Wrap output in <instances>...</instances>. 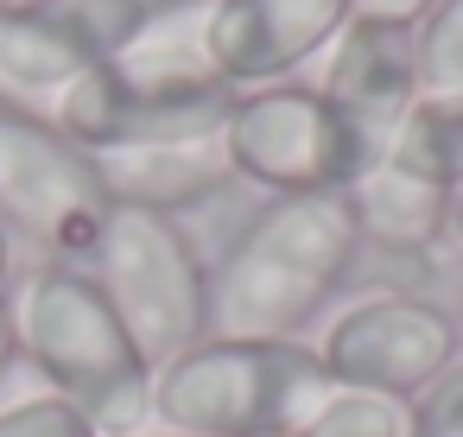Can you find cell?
<instances>
[{"mask_svg": "<svg viewBox=\"0 0 463 437\" xmlns=\"http://www.w3.org/2000/svg\"><path fill=\"white\" fill-rule=\"evenodd\" d=\"M362 247L343 191L267 197L210 273V336L235 342H298V330L330 304Z\"/></svg>", "mask_w": 463, "mask_h": 437, "instance_id": "obj_1", "label": "cell"}, {"mask_svg": "<svg viewBox=\"0 0 463 437\" xmlns=\"http://www.w3.org/2000/svg\"><path fill=\"white\" fill-rule=\"evenodd\" d=\"M14 323H20V361H33L45 393L71 399L96 424V437L146 431L153 367L83 266H71V260L33 266L14 298Z\"/></svg>", "mask_w": 463, "mask_h": 437, "instance_id": "obj_2", "label": "cell"}, {"mask_svg": "<svg viewBox=\"0 0 463 437\" xmlns=\"http://www.w3.org/2000/svg\"><path fill=\"white\" fill-rule=\"evenodd\" d=\"M330 393L336 386L311 342L203 336L153 367V424L178 437H292Z\"/></svg>", "mask_w": 463, "mask_h": 437, "instance_id": "obj_3", "label": "cell"}, {"mask_svg": "<svg viewBox=\"0 0 463 437\" xmlns=\"http://www.w3.org/2000/svg\"><path fill=\"white\" fill-rule=\"evenodd\" d=\"M83 273L102 285L146 367H165L210 336V266L178 216L115 203Z\"/></svg>", "mask_w": 463, "mask_h": 437, "instance_id": "obj_4", "label": "cell"}, {"mask_svg": "<svg viewBox=\"0 0 463 437\" xmlns=\"http://www.w3.org/2000/svg\"><path fill=\"white\" fill-rule=\"evenodd\" d=\"M222 153H229V172L260 184L267 197L349 191L374 165L368 146L343 127V115L311 83L241 89L222 121Z\"/></svg>", "mask_w": 463, "mask_h": 437, "instance_id": "obj_5", "label": "cell"}, {"mask_svg": "<svg viewBox=\"0 0 463 437\" xmlns=\"http://www.w3.org/2000/svg\"><path fill=\"white\" fill-rule=\"evenodd\" d=\"M109 191L96 159L45 115L0 108V228L39 241L52 260L83 266L102 222Z\"/></svg>", "mask_w": 463, "mask_h": 437, "instance_id": "obj_6", "label": "cell"}, {"mask_svg": "<svg viewBox=\"0 0 463 437\" xmlns=\"http://www.w3.org/2000/svg\"><path fill=\"white\" fill-rule=\"evenodd\" d=\"M146 20V0H33L0 7V108L45 115L71 83L115 64Z\"/></svg>", "mask_w": 463, "mask_h": 437, "instance_id": "obj_7", "label": "cell"}, {"mask_svg": "<svg viewBox=\"0 0 463 437\" xmlns=\"http://www.w3.org/2000/svg\"><path fill=\"white\" fill-rule=\"evenodd\" d=\"M457 349H463L457 317L438 311L431 298H406V292H381V298L349 304L317 342L330 386L400 399V405H412L425 386H438L450 374Z\"/></svg>", "mask_w": 463, "mask_h": 437, "instance_id": "obj_8", "label": "cell"}, {"mask_svg": "<svg viewBox=\"0 0 463 437\" xmlns=\"http://www.w3.org/2000/svg\"><path fill=\"white\" fill-rule=\"evenodd\" d=\"M229 108H235L229 83H159V77H134L121 64H102L64 89L52 121L83 153H134V146L210 140V134H222Z\"/></svg>", "mask_w": 463, "mask_h": 437, "instance_id": "obj_9", "label": "cell"}, {"mask_svg": "<svg viewBox=\"0 0 463 437\" xmlns=\"http://www.w3.org/2000/svg\"><path fill=\"white\" fill-rule=\"evenodd\" d=\"M349 26V0H210V70L241 96L298 77Z\"/></svg>", "mask_w": 463, "mask_h": 437, "instance_id": "obj_10", "label": "cell"}, {"mask_svg": "<svg viewBox=\"0 0 463 437\" xmlns=\"http://www.w3.org/2000/svg\"><path fill=\"white\" fill-rule=\"evenodd\" d=\"M317 96L343 115V127L368 146V159H387L406 115L419 108V39L412 26L349 20L336 45L324 51Z\"/></svg>", "mask_w": 463, "mask_h": 437, "instance_id": "obj_11", "label": "cell"}, {"mask_svg": "<svg viewBox=\"0 0 463 437\" xmlns=\"http://www.w3.org/2000/svg\"><path fill=\"white\" fill-rule=\"evenodd\" d=\"M102 172L109 203L121 209H153V216H184L210 203L235 172L222 153V134L210 140H172V146H134V153H90Z\"/></svg>", "mask_w": 463, "mask_h": 437, "instance_id": "obj_12", "label": "cell"}, {"mask_svg": "<svg viewBox=\"0 0 463 437\" xmlns=\"http://www.w3.org/2000/svg\"><path fill=\"white\" fill-rule=\"evenodd\" d=\"M355 228L362 241L387 247V254H431L438 235H450V184H438L431 172L406 165V159H374L349 191Z\"/></svg>", "mask_w": 463, "mask_h": 437, "instance_id": "obj_13", "label": "cell"}, {"mask_svg": "<svg viewBox=\"0 0 463 437\" xmlns=\"http://www.w3.org/2000/svg\"><path fill=\"white\" fill-rule=\"evenodd\" d=\"M203 33H210V0H146V20L115 64L134 77H159V83H222L210 70Z\"/></svg>", "mask_w": 463, "mask_h": 437, "instance_id": "obj_14", "label": "cell"}, {"mask_svg": "<svg viewBox=\"0 0 463 437\" xmlns=\"http://www.w3.org/2000/svg\"><path fill=\"white\" fill-rule=\"evenodd\" d=\"M387 153L431 172L438 184H463V96L457 102H419Z\"/></svg>", "mask_w": 463, "mask_h": 437, "instance_id": "obj_15", "label": "cell"}, {"mask_svg": "<svg viewBox=\"0 0 463 437\" xmlns=\"http://www.w3.org/2000/svg\"><path fill=\"white\" fill-rule=\"evenodd\" d=\"M412 39H419V102H457L463 96V0H438L412 26Z\"/></svg>", "mask_w": 463, "mask_h": 437, "instance_id": "obj_16", "label": "cell"}, {"mask_svg": "<svg viewBox=\"0 0 463 437\" xmlns=\"http://www.w3.org/2000/svg\"><path fill=\"white\" fill-rule=\"evenodd\" d=\"M292 437H406V405L374 399V393H330Z\"/></svg>", "mask_w": 463, "mask_h": 437, "instance_id": "obj_17", "label": "cell"}, {"mask_svg": "<svg viewBox=\"0 0 463 437\" xmlns=\"http://www.w3.org/2000/svg\"><path fill=\"white\" fill-rule=\"evenodd\" d=\"M0 437H96V424L58 393H33L0 405Z\"/></svg>", "mask_w": 463, "mask_h": 437, "instance_id": "obj_18", "label": "cell"}, {"mask_svg": "<svg viewBox=\"0 0 463 437\" xmlns=\"http://www.w3.org/2000/svg\"><path fill=\"white\" fill-rule=\"evenodd\" d=\"M406 437H463V355L438 386H425L406 405Z\"/></svg>", "mask_w": 463, "mask_h": 437, "instance_id": "obj_19", "label": "cell"}, {"mask_svg": "<svg viewBox=\"0 0 463 437\" xmlns=\"http://www.w3.org/2000/svg\"><path fill=\"white\" fill-rule=\"evenodd\" d=\"M438 0H349V20H381V26H419Z\"/></svg>", "mask_w": 463, "mask_h": 437, "instance_id": "obj_20", "label": "cell"}, {"mask_svg": "<svg viewBox=\"0 0 463 437\" xmlns=\"http://www.w3.org/2000/svg\"><path fill=\"white\" fill-rule=\"evenodd\" d=\"M14 361H20V323H14V298L0 292V380L14 374Z\"/></svg>", "mask_w": 463, "mask_h": 437, "instance_id": "obj_21", "label": "cell"}, {"mask_svg": "<svg viewBox=\"0 0 463 437\" xmlns=\"http://www.w3.org/2000/svg\"><path fill=\"white\" fill-rule=\"evenodd\" d=\"M7 279H14V235L0 228V292H7Z\"/></svg>", "mask_w": 463, "mask_h": 437, "instance_id": "obj_22", "label": "cell"}, {"mask_svg": "<svg viewBox=\"0 0 463 437\" xmlns=\"http://www.w3.org/2000/svg\"><path fill=\"white\" fill-rule=\"evenodd\" d=\"M450 235L463 241V184H450Z\"/></svg>", "mask_w": 463, "mask_h": 437, "instance_id": "obj_23", "label": "cell"}, {"mask_svg": "<svg viewBox=\"0 0 463 437\" xmlns=\"http://www.w3.org/2000/svg\"><path fill=\"white\" fill-rule=\"evenodd\" d=\"M140 437H178V431H140Z\"/></svg>", "mask_w": 463, "mask_h": 437, "instance_id": "obj_24", "label": "cell"}, {"mask_svg": "<svg viewBox=\"0 0 463 437\" xmlns=\"http://www.w3.org/2000/svg\"><path fill=\"white\" fill-rule=\"evenodd\" d=\"M0 7H33V0H0Z\"/></svg>", "mask_w": 463, "mask_h": 437, "instance_id": "obj_25", "label": "cell"}]
</instances>
